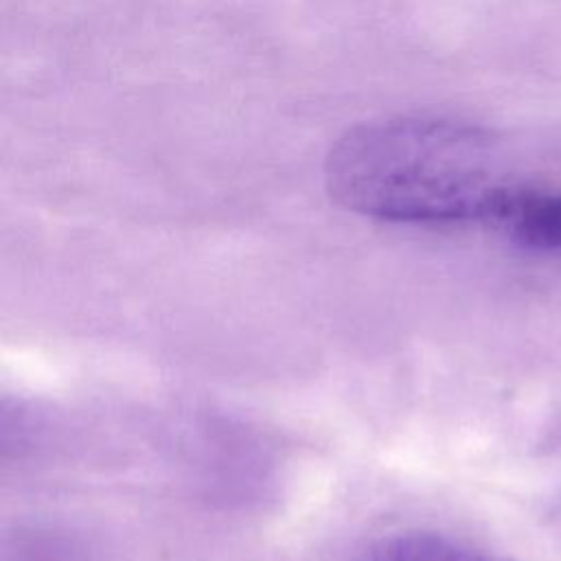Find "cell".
<instances>
[{
    "instance_id": "1",
    "label": "cell",
    "mask_w": 561,
    "mask_h": 561,
    "mask_svg": "<svg viewBox=\"0 0 561 561\" xmlns=\"http://www.w3.org/2000/svg\"><path fill=\"white\" fill-rule=\"evenodd\" d=\"M324 182L340 206L379 221L497 228L524 186L484 131L421 116L348 129L327 156Z\"/></svg>"
},
{
    "instance_id": "2",
    "label": "cell",
    "mask_w": 561,
    "mask_h": 561,
    "mask_svg": "<svg viewBox=\"0 0 561 561\" xmlns=\"http://www.w3.org/2000/svg\"><path fill=\"white\" fill-rule=\"evenodd\" d=\"M351 561H502L500 557L482 550L458 537L436 530H401L392 533Z\"/></svg>"
},
{
    "instance_id": "3",
    "label": "cell",
    "mask_w": 561,
    "mask_h": 561,
    "mask_svg": "<svg viewBox=\"0 0 561 561\" xmlns=\"http://www.w3.org/2000/svg\"><path fill=\"white\" fill-rule=\"evenodd\" d=\"M500 228L526 248L561 250V191L524 184Z\"/></svg>"
}]
</instances>
